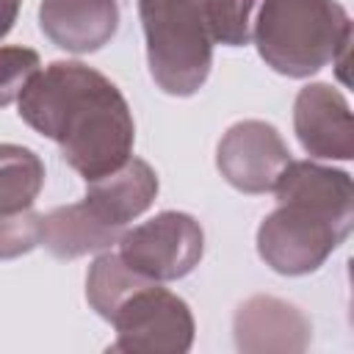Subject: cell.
<instances>
[{
	"label": "cell",
	"mask_w": 354,
	"mask_h": 354,
	"mask_svg": "<svg viewBox=\"0 0 354 354\" xmlns=\"http://www.w3.org/2000/svg\"><path fill=\"white\" fill-rule=\"evenodd\" d=\"M41 69V58L36 50L22 44L0 47V108L19 100L28 80Z\"/></svg>",
	"instance_id": "obj_16"
},
{
	"label": "cell",
	"mask_w": 354,
	"mask_h": 354,
	"mask_svg": "<svg viewBox=\"0 0 354 354\" xmlns=\"http://www.w3.org/2000/svg\"><path fill=\"white\" fill-rule=\"evenodd\" d=\"M144 282H152L147 277H141L138 271H133L122 257L119 252H111L105 249L88 268L86 274V299L91 304V310L111 321V315L116 313V307L136 290L141 288Z\"/></svg>",
	"instance_id": "obj_14"
},
{
	"label": "cell",
	"mask_w": 354,
	"mask_h": 354,
	"mask_svg": "<svg viewBox=\"0 0 354 354\" xmlns=\"http://www.w3.org/2000/svg\"><path fill=\"white\" fill-rule=\"evenodd\" d=\"M122 227L102 221L88 205H61L50 213H41V232L39 243L58 260H75L91 252H105L119 243Z\"/></svg>",
	"instance_id": "obj_12"
},
{
	"label": "cell",
	"mask_w": 354,
	"mask_h": 354,
	"mask_svg": "<svg viewBox=\"0 0 354 354\" xmlns=\"http://www.w3.org/2000/svg\"><path fill=\"white\" fill-rule=\"evenodd\" d=\"M288 163V144L282 141L279 130L263 119L235 122L221 136L216 149V166L221 177L243 194L274 191Z\"/></svg>",
	"instance_id": "obj_7"
},
{
	"label": "cell",
	"mask_w": 354,
	"mask_h": 354,
	"mask_svg": "<svg viewBox=\"0 0 354 354\" xmlns=\"http://www.w3.org/2000/svg\"><path fill=\"white\" fill-rule=\"evenodd\" d=\"M274 194L277 207L257 227L260 260L285 277L318 271L354 227L351 174L315 160H290Z\"/></svg>",
	"instance_id": "obj_2"
},
{
	"label": "cell",
	"mask_w": 354,
	"mask_h": 354,
	"mask_svg": "<svg viewBox=\"0 0 354 354\" xmlns=\"http://www.w3.org/2000/svg\"><path fill=\"white\" fill-rule=\"evenodd\" d=\"M138 17L155 86L171 97L196 94L213 66L205 0H138Z\"/></svg>",
	"instance_id": "obj_4"
},
{
	"label": "cell",
	"mask_w": 354,
	"mask_h": 354,
	"mask_svg": "<svg viewBox=\"0 0 354 354\" xmlns=\"http://www.w3.org/2000/svg\"><path fill=\"white\" fill-rule=\"evenodd\" d=\"M158 196V174L141 158H127L116 171L86 183V205L108 224L122 227L138 218Z\"/></svg>",
	"instance_id": "obj_11"
},
{
	"label": "cell",
	"mask_w": 354,
	"mask_h": 354,
	"mask_svg": "<svg viewBox=\"0 0 354 354\" xmlns=\"http://www.w3.org/2000/svg\"><path fill=\"white\" fill-rule=\"evenodd\" d=\"M41 33L61 50L86 55L102 50L119 28L116 0H41Z\"/></svg>",
	"instance_id": "obj_10"
},
{
	"label": "cell",
	"mask_w": 354,
	"mask_h": 354,
	"mask_svg": "<svg viewBox=\"0 0 354 354\" xmlns=\"http://www.w3.org/2000/svg\"><path fill=\"white\" fill-rule=\"evenodd\" d=\"M44 188L41 158L19 144H0V221L19 218L33 210Z\"/></svg>",
	"instance_id": "obj_13"
},
{
	"label": "cell",
	"mask_w": 354,
	"mask_h": 354,
	"mask_svg": "<svg viewBox=\"0 0 354 354\" xmlns=\"http://www.w3.org/2000/svg\"><path fill=\"white\" fill-rule=\"evenodd\" d=\"M293 130L301 149L318 160L354 158V124L348 100L329 83L299 88L293 102Z\"/></svg>",
	"instance_id": "obj_8"
},
{
	"label": "cell",
	"mask_w": 354,
	"mask_h": 354,
	"mask_svg": "<svg viewBox=\"0 0 354 354\" xmlns=\"http://www.w3.org/2000/svg\"><path fill=\"white\" fill-rule=\"evenodd\" d=\"M252 39L266 66L285 77H310L346 61L351 19L337 0H263Z\"/></svg>",
	"instance_id": "obj_3"
},
{
	"label": "cell",
	"mask_w": 354,
	"mask_h": 354,
	"mask_svg": "<svg viewBox=\"0 0 354 354\" xmlns=\"http://www.w3.org/2000/svg\"><path fill=\"white\" fill-rule=\"evenodd\" d=\"M235 346L246 354L263 351H304L310 346V321L296 307L277 296H249L232 318Z\"/></svg>",
	"instance_id": "obj_9"
},
{
	"label": "cell",
	"mask_w": 354,
	"mask_h": 354,
	"mask_svg": "<svg viewBox=\"0 0 354 354\" xmlns=\"http://www.w3.org/2000/svg\"><path fill=\"white\" fill-rule=\"evenodd\" d=\"M260 3L263 0H205L213 44H224V47L249 44Z\"/></svg>",
	"instance_id": "obj_15"
},
{
	"label": "cell",
	"mask_w": 354,
	"mask_h": 354,
	"mask_svg": "<svg viewBox=\"0 0 354 354\" xmlns=\"http://www.w3.org/2000/svg\"><path fill=\"white\" fill-rule=\"evenodd\" d=\"M116 340L108 351L130 354H185L194 346L191 307L158 282L136 288L111 315Z\"/></svg>",
	"instance_id": "obj_5"
},
{
	"label": "cell",
	"mask_w": 354,
	"mask_h": 354,
	"mask_svg": "<svg viewBox=\"0 0 354 354\" xmlns=\"http://www.w3.org/2000/svg\"><path fill=\"white\" fill-rule=\"evenodd\" d=\"M205 254L202 224L180 210H163L149 221L122 232L119 257L152 282L188 277Z\"/></svg>",
	"instance_id": "obj_6"
},
{
	"label": "cell",
	"mask_w": 354,
	"mask_h": 354,
	"mask_svg": "<svg viewBox=\"0 0 354 354\" xmlns=\"http://www.w3.org/2000/svg\"><path fill=\"white\" fill-rule=\"evenodd\" d=\"M17 102L19 119L55 141L86 183L116 171L133 155L136 124L124 94L80 61H53L39 69Z\"/></svg>",
	"instance_id": "obj_1"
},
{
	"label": "cell",
	"mask_w": 354,
	"mask_h": 354,
	"mask_svg": "<svg viewBox=\"0 0 354 354\" xmlns=\"http://www.w3.org/2000/svg\"><path fill=\"white\" fill-rule=\"evenodd\" d=\"M19 6L22 0H0V39H6L17 22V14H19Z\"/></svg>",
	"instance_id": "obj_17"
}]
</instances>
